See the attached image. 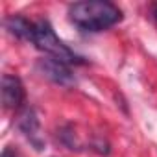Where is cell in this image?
<instances>
[{
    "label": "cell",
    "instance_id": "obj_4",
    "mask_svg": "<svg viewBox=\"0 0 157 157\" xmlns=\"http://www.w3.org/2000/svg\"><path fill=\"white\" fill-rule=\"evenodd\" d=\"M0 94H2V104L6 109H19L24 102V96H26L21 78H17L13 74H4Z\"/></svg>",
    "mask_w": 157,
    "mask_h": 157
},
{
    "label": "cell",
    "instance_id": "obj_8",
    "mask_svg": "<svg viewBox=\"0 0 157 157\" xmlns=\"http://www.w3.org/2000/svg\"><path fill=\"white\" fill-rule=\"evenodd\" d=\"M153 17H155V21H157V4L153 6Z\"/></svg>",
    "mask_w": 157,
    "mask_h": 157
},
{
    "label": "cell",
    "instance_id": "obj_2",
    "mask_svg": "<svg viewBox=\"0 0 157 157\" xmlns=\"http://www.w3.org/2000/svg\"><path fill=\"white\" fill-rule=\"evenodd\" d=\"M32 43L43 50L44 54H48L50 57H56L57 61H63L67 65H82L83 57L78 56L74 50H70L54 32V28L50 26L48 21H37L35 22V32H33V39Z\"/></svg>",
    "mask_w": 157,
    "mask_h": 157
},
{
    "label": "cell",
    "instance_id": "obj_7",
    "mask_svg": "<svg viewBox=\"0 0 157 157\" xmlns=\"http://www.w3.org/2000/svg\"><path fill=\"white\" fill-rule=\"evenodd\" d=\"M2 157H17V151H15L11 146H6L4 151H2Z\"/></svg>",
    "mask_w": 157,
    "mask_h": 157
},
{
    "label": "cell",
    "instance_id": "obj_6",
    "mask_svg": "<svg viewBox=\"0 0 157 157\" xmlns=\"http://www.w3.org/2000/svg\"><path fill=\"white\" fill-rule=\"evenodd\" d=\"M19 128L32 142L41 146L39 144V120H37V115H35L33 109H24L22 111V115L19 117Z\"/></svg>",
    "mask_w": 157,
    "mask_h": 157
},
{
    "label": "cell",
    "instance_id": "obj_5",
    "mask_svg": "<svg viewBox=\"0 0 157 157\" xmlns=\"http://www.w3.org/2000/svg\"><path fill=\"white\" fill-rule=\"evenodd\" d=\"M6 30L19 37V39H24V41H32L33 39V32H35V22H30L28 19L24 17H19V15H11L6 19Z\"/></svg>",
    "mask_w": 157,
    "mask_h": 157
},
{
    "label": "cell",
    "instance_id": "obj_1",
    "mask_svg": "<svg viewBox=\"0 0 157 157\" xmlns=\"http://www.w3.org/2000/svg\"><path fill=\"white\" fill-rule=\"evenodd\" d=\"M70 21L83 32H104L117 22L122 21V11L113 2L104 0H87V2H76L68 8Z\"/></svg>",
    "mask_w": 157,
    "mask_h": 157
},
{
    "label": "cell",
    "instance_id": "obj_3",
    "mask_svg": "<svg viewBox=\"0 0 157 157\" xmlns=\"http://www.w3.org/2000/svg\"><path fill=\"white\" fill-rule=\"evenodd\" d=\"M37 68L39 72L46 78V80H50L52 83H57L61 87H72L76 85V78L72 74V70L68 68L67 63L63 61H57L56 57H43L37 61Z\"/></svg>",
    "mask_w": 157,
    "mask_h": 157
}]
</instances>
